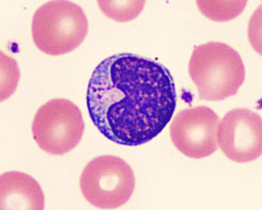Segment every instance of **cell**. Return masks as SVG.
<instances>
[{
    "mask_svg": "<svg viewBox=\"0 0 262 210\" xmlns=\"http://www.w3.org/2000/svg\"><path fill=\"white\" fill-rule=\"evenodd\" d=\"M198 7L209 19L218 23L232 20L242 14L247 6V2H207V0H199Z\"/></svg>",
    "mask_w": 262,
    "mask_h": 210,
    "instance_id": "9c48e42d",
    "label": "cell"
},
{
    "mask_svg": "<svg viewBox=\"0 0 262 210\" xmlns=\"http://www.w3.org/2000/svg\"><path fill=\"white\" fill-rule=\"evenodd\" d=\"M84 130L81 111L68 99H52L41 105L32 124L35 142L52 156H63L76 149Z\"/></svg>",
    "mask_w": 262,
    "mask_h": 210,
    "instance_id": "5b68a950",
    "label": "cell"
},
{
    "mask_svg": "<svg viewBox=\"0 0 262 210\" xmlns=\"http://www.w3.org/2000/svg\"><path fill=\"white\" fill-rule=\"evenodd\" d=\"M217 143L231 161L248 163L262 155V120L248 109H235L225 115L217 130Z\"/></svg>",
    "mask_w": 262,
    "mask_h": 210,
    "instance_id": "52a82bcc",
    "label": "cell"
},
{
    "mask_svg": "<svg viewBox=\"0 0 262 210\" xmlns=\"http://www.w3.org/2000/svg\"><path fill=\"white\" fill-rule=\"evenodd\" d=\"M89 33V20L83 9L64 0L42 5L32 20V36L39 51L61 56L80 47Z\"/></svg>",
    "mask_w": 262,
    "mask_h": 210,
    "instance_id": "3957f363",
    "label": "cell"
},
{
    "mask_svg": "<svg viewBox=\"0 0 262 210\" xmlns=\"http://www.w3.org/2000/svg\"><path fill=\"white\" fill-rule=\"evenodd\" d=\"M0 209H45V194L31 176L8 172L0 177Z\"/></svg>",
    "mask_w": 262,
    "mask_h": 210,
    "instance_id": "ba28073f",
    "label": "cell"
},
{
    "mask_svg": "<svg viewBox=\"0 0 262 210\" xmlns=\"http://www.w3.org/2000/svg\"><path fill=\"white\" fill-rule=\"evenodd\" d=\"M145 4L144 0H131V2L99 0L98 2L99 8L108 18L120 23L136 19L143 12Z\"/></svg>",
    "mask_w": 262,
    "mask_h": 210,
    "instance_id": "30bf717a",
    "label": "cell"
},
{
    "mask_svg": "<svg viewBox=\"0 0 262 210\" xmlns=\"http://www.w3.org/2000/svg\"><path fill=\"white\" fill-rule=\"evenodd\" d=\"M217 114L207 107L191 108L180 112L173 118L170 137L174 146L185 156L204 159L218 150Z\"/></svg>",
    "mask_w": 262,
    "mask_h": 210,
    "instance_id": "8992f818",
    "label": "cell"
},
{
    "mask_svg": "<svg viewBox=\"0 0 262 210\" xmlns=\"http://www.w3.org/2000/svg\"><path fill=\"white\" fill-rule=\"evenodd\" d=\"M189 75L201 99L221 101L237 94L246 80V68L237 51L211 41L193 50Z\"/></svg>",
    "mask_w": 262,
    "mask_h": 210,
    "instance_id": "7a4b0ae2",
    "label": "cell"
},
{
    "mask_svg": "<svg viewBox=\"0 0 262 210\" xmlns=\"http://www.w3.org/2000/svg\"><path fill=\"white\" fill-rule=\"evenodd\" d=\"M20 78L17 62L2 53V102L9 99L16 91Z\"/></svg>",
    "mask_w": 262,
    "mask_h": 210,
    "instance_id": "8fae6325",
    "label": "cell"
},
{
    "mask_svg": "<svg viewBox=\"0 0 262 210\" xmlns=\"http://www.w3.org/2000/svg\"><path fill=\"white\" fill-rule=\"evenodd\" d=\"M86 105L98 131L123 146L158 137L177 109L173 78L161 63L134 54L104 59L92 74Z\"/></svg>",
    "mask_w": 262,
    "mask_h": 210,
    "instance_id": "6da1fadb",
    "label": "cell"
},
{
    "mask_svg": "<svg viewBox=\"0 0 262 210\" xmlns=\"http://www.w3.org/2000/svg\"><path fill=\"white\" fill-rule=\"evenodd\" d=\"M85 200L99 209H116L126 204L136 188L133 168L116 156H100L86 165L80 178Z\"/></svg>",
    "mask_w": 262,
    "mask_h": 210,
    "instance_id": "277c9868",
    "label": "cell"
}]
</instances>
